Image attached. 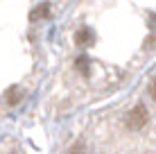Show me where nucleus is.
<instances>
[{"label": "nucleus", "mask_w": 156, "mask_h": 154, "mask_svg": "<svg viewBox=\"0 0 156 154\" xmlns=\"http://www.w3.org/2000/svg\"><path fill=\"white\" fill-rule=\"evenodd\" d=\"M147 118H149L147 107H145V104H136V107H133V109L127 113L125 123H127V127H129V129L138 131V129H143V127L147 125Z\"/></svg>", "instance_id": "obj_1"}, {"label": "nucleus", "mask_w": 156, "mask_h": 154, "mask_svg": "<svg viewBox=\"0 0 156 154\" xmlns=\"http://www.w3.org/2000/svg\"><path fill=\"white\" fill-rule=\"evenodd\" d=\"M50 16V2H43L39 7L34 9V12L30 14V20H39V18H48Z\"/></svg>", "instance_id": "obj_3"}, {"label": "nucleus", "mask_w": 156, "mask_h": 154, "mask_svg": "<svg viewBox=\"0 0 156 154\" xmlns=\"http://www.w3.org/2000/svg\"><path fill=\"white\" fill-rule=\"evenodd\" d=\"M70 154H84V143H75L70 147Z\"/></svg>", "instance_id": "obj_6"}, {"label": "nucleus", "mask_w": 156, "mask_h": 154, "mask_svg": "<svg viewBox=\"0 0 156 154\" xmlns=\"http://www.w3.org/2000/svg\"><path fill=\"white\" fill-rule=\"evenodd\" d=\"M152 98L156 100V79H154V84H152Z\"/></svg>", "instance_id": "obj_8"}, {"label": "nucleus", "mask_w": 156, "mask_h": 154, "mask_svg": "<svg viewBox=\"0 0 156 154\" xmlns=\"http://www.w3.org/2000/svg\"><path fill=\"white\" fill-rule=\"evenodd\" d=\"M93 41H95V34H93V30H88V27H82L77 34H75V43L79 48H88Z\"/></svg>", "instance_id": "obj_2"}, {"label": "nucleus", "mask_w": 156, "mask_h": 154, "mask_svg": "<svg viewBox=\"0 0 156 154\" xmlns=\"http://www.w3.org/2000/svg\"><path fill=\"white\" fill-rule=\"evenodd\" d=\"M75 66H77V70L82 73L84 77H88V59H86V57H79V59L75 61Z\"/></svg>", "instance_id": "obj_5"}, {"label": "nucleus", "mask_w": 156, "mask_h": 154, "mask_svg": "<svg viewBox=\"0 0 156 154\" xmlns=\"http://www.w3.org/2000/svg\"><path fill=\"white\" fill-rule=\"evenodd\" d=\"M149 30H152V32H156V14L152 16V18H149Z\"/></svg>", "instance_id": "obj_7"}, {"label": "nucleus", "mask_w": 156, "mask_h": 154, "mask_svg": "<svg viewBox=\"0 0 156 154\" xmlns=\"http://www.w3.org/2000/svg\"><path fill=\"white\" fill-rule=\"evenodd\" d=\"M20 100H23V91H20L18 86H14L12 91H9V95H7V102L12 104V107H14V104H18Z\"/></svg>", "instance_id": "obj_4"}]
</instances>
